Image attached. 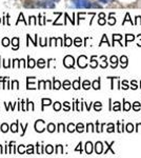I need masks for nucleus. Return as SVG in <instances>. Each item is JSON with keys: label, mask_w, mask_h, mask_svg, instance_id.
Returning <instances> with one entry per match:
<instances>
[{"label": "nucleus", "mask_w": 141, "mask_h": 158, "mask_svg": "<svg viewBox=\"0 0 141 158\" xmlns=\"http://www.w3.org/2000/svg\"><path fill=\"white\" fill-rule=\"evenodd\" d=\"M74 63H75V59L73 56H70V55H67V56H65L63 59V64L64 67H74Z\"/></svg>", "instance_id": "3"}, {"label": "nucleus", "mask_w": 141, "mask_h": 158, "mask_svg": "<svg viewBox=\"0 0 141 158\" xmlns=\"http://www.w3.org/2000/svg\"><path fill=\"white\" fill-rule=\"evenodd\" d=\"M125 39H126V43H128V41H133L135 39V37H134V35H131V34H128L126 35V37H125Z\"/></svg>", "instance_id": "40"}, {"label": "nucleus", "mask_w": 141, "mask_h": 158, "mask_svg": "<svg viewBox=\"0 0 141 158\" xmlns=\"http://www.w3.org/2000/svg\"><path fill=\"white\" fill-rule=\"evenodd\" d=\"M105 22H106L105 18H100V19L98 20V23L100 24V25H103V24H105Z\"/></svg>", "instance_id": "51"}, {"label": "nucleus", "mask_w": 141, "mask_h": 158, "mask_svg": "<svg viewBox=\"0 0 141 158\" xmlns=\"http://www.w3.org/2000/svg\"><path fill=\"white\" fill-rule=\"evenodd\" d=\"M120 62H121V67H122V69H123V67H128V57H126V56H121Z\"/></svg>", "instance_id": "9"}, {"label": "nucleus", "mask_w": 141, "mask_h": 158, "mask_svg": "<svg viewBox=\"0 0 141 158\" xmlns=\"http://www.w3.org/2000/svg\"><path fill=\"white\" fill-rule=\"evenodd\" d=\"M12 44H13V49L14 50H17L19 47V38L18 37H14L12 39Z\"/></svg>", "instance_id": "8"}, {"label": "nucleus", "mask_w": 141, "mask_h": 158, "mask_svg": "<svg viewBox=\"0 0 141 158\" xmlns=\"http://www.w3.org/2000/svg\"><path fill=\"white\" fill-rule=\"evenodd\" d=\"M105 145H108V149H106V150H105V151H104V154H106V153H108V150H111V151H112V153H113V154H115V152L113 151V150H112V149H111V148H112V145H114V142H112L111 145H108V142H105Z\"/></svg>", "instance_id": "34"}, {"label": "nucleus", "mask_w": 141, "mask_h": 158, "mask_svg": "<svg viewBox=\"0 0 141 158\" xmlns=\"http://www.w3.org/2000/svg\"><path fill=\"white\" fill-rule=\"evenodd\" d=\"M74 44H75V45H76V47H80L81 44H82V40H81V38H80V37L75 38Z\"/></svg>", "instance_id": "28"}, {"label": "nucleus", "mask_w": 141, "mask_h": 158, "mask_svg": "<svg viewBox=\"0 0 141 158\" xmlns=\"http://www.w3.org/2000/svg\"><path fill=\"white\" fill-rule=\"evenodd\" d=\"M92 87H94L95 90H99L100 89V80L97 79V80H95L93 83H92Z\"/></svg>", "instance_id": "18"}, {"label": "nucleus", "mask_w": 141, "mask_h": 158, "mask_svg": "<svg viewBox=\"0 0 141 158\" xmlns=\"http://www.w3.org/2000/svg\"><path fill=\"white\" fill-rule=\"evenodd\" d=\"M18 153H19V154H24V153H25V151H24V145H20L18 147Z\"/></svg>", "instance_id": "43"}, {"label": "nucleus", "mask_w": 141, "mask_h": 158, "mask_svg": "<svg viewBox=\"0 0 141 158\" xmlns=\"http://www.w3.org/2000/svg\"><path fill=\"white\" fill-rule=\"evenodd\" d=\"M54 0H41L37 3V7H47V9H54L55 7Z\"/></svg>", "instance_id": "2"}, {"label": "nucleus", "mask_w": 141, "mask_h": 158, "mask_svg": "<svg viewBox=\"0 0 141 158\" xmlns=\"http://www.w3.org/2000/svg\"><path fill=\"white\" fill-rule=\"evenodd\" d=\"M37 65L40 67V69H43V67H45V60H44V59H42V58L38 59V60H37Z\"/></svg>", "instance_id": "16"}, {"label": "nucleus", "mask_w": 141, "mask_h": 158, "mask_svg": "<svg viewBox=\"0 0 141 158\" xmlns=\"http://www.w3.org/2000/svg\"><path fill=\"white\" fill-rule=\"evenodd\" d=\"M53 87H54L55 90H59L61 87V82L59 80L54 79V80H53Z\"/></svg>", "instance_id": "13"}, {"label": "nucleus", "mask_w": 141, "mask_h": 158, "mask_svg": "<svg viewBox=\"0 0 141 158\" xmlns=\"http://www.w3.org/2000/svg\"><path fill=\"white\" fill-rule=\"evenodd\" d=\"M62 87H63V89H65V90H69V89L70 87V82L69 80L63 81V83H62Z\"/></svg>", "instance_id": "29"}, {"label": "nucleus", "mask_w": 141, "mask_h": 158, "mask_svg": "<svg viewBox=\"0 0 141 158\" xmlns=\"http://www.w3.org/2000/svg\"><path fill=\"white\" fill-rule=\"evenodd\" d=\"M140 107H141V104H140V102H138V101L134 102V104H133V109H134L135 111H139V110H140Z\"/></svg>", "instance_id": "30"}, {"label": "nucleus", "mask_w": 141, "mask_h": 158, "mask_svg": "<svg viewBox=\"0 0 141 158\" xmlns=\"http://www.w3.org/2000/svg\"><path fill=\"white\" fill-rule=\"evenodd\" d=\"M132 108V105L130 102H124V104H123V110L124 111H130Z\"/></svg>", "instance_id": "32"}, {"label": "nucleus", "mask_w": 141, "mask_h": 158, "mask_svg": "<svg viewBox=\"0 0 141 158\" xmlns=\"http://www.w3.org/2000/svg\"><path fill=\"white\" fill-rule=\"evenodd\" d=\"M44 125H45L44 120L39 119V120L36 121V122H35V130H36V132H38V133H42V132L45 130Z\"/></svg>", "instance_id": "4"}, {"label": "nucleus", "mask_w": 141, "mask_h": 158, "mask_svg": "<svg viewBox=\"0 0 141 158\" xmlns=\"http://www.w3.org/2000/svg\"><path fill=\"white\" fill-rule=\"evenodd\" d=\"M29 24H37V19L35 16H31L30 17V21H29Z\"/></svg>", "instance_id": "31"}, {"label": "nucleus", "mask_w": 141, "mask_h": 158, "mask_svg": "<svg viewBox=\"0 0 141 158\" xmlns=\"http://www.w3.org/2000/svg\"><path fill=\"white\" fill-rule=\"evenodd\" d=\"M63 107H64V110L65 111H70V102H67V101H65L63 103Z\"/></svg>", "instance_id": "47"}, {"label": "nucleus", "mask_w": 141, "mask_h": 158, "mask_svg": "<svg viewBox=\"0 0 141 158\" xmlns=\"http://www.w3.org/2000/svg\"><path fill=\"white\" fill-rule=\"evenodd\" d=\"M81 145H82V143L81 142H79V145H78V147L76 149H75V151H79L81 153L82 152V149H81Z\"/></svg>", "instance_id": "56"}, {"label": "nucleus", "mask_w": 141, "mask_h": 158, "mask_svg": "<svg viewBox=\"0 0 141 158\" xmlns=\"http://www.w3.org/2000/svg\"><path fill=\"white\" fill-rule=\"evenodd\" d=\"M65 129H64V125L63 123H59L58 125V132H64Z\"/></svg>", "instance_id": "46"}, {"label": "nucleus", "mask_w": 141, "mask_h": 158, "mask_svg": "<svg viewBox=\"0 0 141 158\" xmlns=\"http://www.w3.org/2000/svg\"><path fill=\"white\" fill-rule=\"evenodd\" d=\"M131 85H132V87H133L134 90H136V89H137V87H137V82H136V81H135V80L132 81Z\"/></svg>", "instance_id": "54"}, {"label": "nucleus", "mask_w": 141, "mask_h": 158, "mask_svg": "<svg viewBox=\"0 0 141 158\" xmlns=\"http://www.w3.org/2000/svg\"><path fill=\"white\" fill-rule=\"evenodd\" d=\"M76 131L79 132V133H82V132L84 131V125H82V123H78V125H76Z\"/></svg>", "instance_id": "25"}, {"label": "nucleus", "mask_w": 141, "mask_h": 158, "mask_svg": "<svg viewBox=\"0 0 141 158\" xmlns=\"http://www.w3.org/2000/svg\"><path fill=\"white\" fill-rule=\"evenodd\" d=\"M126 131H128V133L133 132V131H134V125H132V123H128V125H126Z\"/></svg>", "instance_id": "42"}, {"label": "nucleus", "mask_w": 141, "mask_h": 158, "mask_svg": "<svg viewBox=\"0 0 141 158\" xmlns=\"http://www.w3.org/2000/svg\"><path fill=\"white\" fill-rule=\"evenodd\" d=\"M73 87H74L75 90H79L80 89V78L77 79V80L73 81Z\"/></svg>", "instance_id": "17"}, {"label": "nucleus", "mask_w": 141, "mask_h": 158, "mask_svg": "<svg viewBox=\"0 0 141 158\" xmlns=\"http://www.w3.org/2000/svg\"><path fill=\"white\" fill-rule=\"evenodd\" d=\"M27 127H29V123H27V125H24V127H22V125H21V123H20V128L22 129V134H21V135H22V136H23L24 133H25V130H27Z\"/></svg>", "instance_id": "49"}, {"label": "nucleus", "mask_w": 141, "mask_h": 158, "mask_svg": "<svg viewBox=\"0 0 141 158\" xmlns=\"http://www.w3.org/2000/svg\"><path fill=\"white\" fill-rule=\"evenodd\" d=\"M39 40H40V41H39V43H40L41 47H44V45H47V42L44 43V40H43V39H42V38H40Z\"/></svg>", "instance_id": "57"}, {"label": "nucleus", "mask_w": 141, "mask_h": 158, "mask_svg": "<svg viewBox=\"0 0 141 158\" xmlns=\"http://www.w3.org/2000/svg\"><path fill=\"white\" fill-rule=\"evenodd\" d=\"M62 152H63V148H62V145H58L57 148H56V154H62Z\"/></svg>", "instance_id": "36"}, {"label": "nucleus", "mask_w": 141, "mask_h": 158, "mask_svg": "<svg viewBox=\"0 0 141 158\" xmlns=\"http://www.w3.org/2000/svg\"><path fill=\"white\" fill-rule=\"evenodd\" d=\"M67 131L70 132V133H73L74 131H76V125L74 123H70V125H67Z\"/></svg>", "instance_id": "24"}, {"label": "nucleus", "mask_w": 141, "mask_h": 158, "mask_svg": "<svg viewBox=\"0 0 141 158\" xmlns=\"http://www.w3.org/2000/svg\"><path fill=\"white\" fill-rule=\"evenodd\" d=\"M19 21H23L24 23L25 24H29L27 22V21H25V19H24V17H23V14L21 13L20 15H19V18H18V20H17V24H18V22H19Z\"/></svg>", "instance_id": "39"}, {"label": "nucleus", "mask_w": 141, "mask_h": 158, "mask_svg": "<svg viewBox=\"0 0 141 158\" xmlns=\"http://www.w3.org/2000/svg\"><path fill=\"white\" fill-rule=\"evenodd\" d=\"M86 131L87 132H94V125H92V123H88V125H86Z\"/></svg>", "instance_id": "45"}, {"label": "nucleus", "mask_w": 141, "mask_h": 158, "mask_svg": "<svg viewBox=\"0 0 141 158\" xmlns=\"http://www.w3.org/2000/svg\"><path fill=\"white\" fill-rule=\"evenodd\" d=\"M27 154H33V153H34V149H33V145H27Z\"/></svg>", "instance_id": "44"}, {"label": "nucleus", "mask_w": 141, "mask_h": 158, "mask_svg": "<svg viewBox=\"0 0 141 158\" xmlns=\"http://www.w3.org/2000/svg\"><path fill=\"white\" fill-rule=\"evenodd\" d=\"M115 131V125L113 123H108V133H112V132Z\"/></svg>", "instance_id": "38"}, {"label": "nucleus", "mask_w": 141, "mask_h": 158, "mask_svg": "<svg viewBox=\"0 0 141 158\" xmlns=\"http://www.w3.org/2000/svg\"><path fill=\"white\" fill-rule=\"evenodd\" d=\"M45 83H47L45 81L40 80V81H39V87H38V89H41V87H44L43 85H44V84H45ZM44 89H45V87H44Z\"/></svg>", "instance_id": "53"}, {"label": "nucleus", "mask_w": 141, "mask_h": 158, "mask_svg": "<svg viewBox=\"0 0 141 158\" xmlns=\"http://www.w3.org/2000/svg\"><path fill=\"white\" fill-rule=\"evenodd\" d=\"M125 21H131L132 19H130V14H126V17H125V20H123V23H125Z\"/></svg>", "instance_id": "58"}, {"label": "nucleus", "mask_w": 141, "mask_h": 158, "mask_svg": "<svg viewBox=\"0 0 141 158\" xmlns=\"http://www.w3.org/2000/svg\"><path fill=\"white\" fill-rule=\"evenodd\" d=\"M101 60H102V63L100 64V67H102V69L108 67V62H106V57H105V56H101Z\"/></svg>", "instance_id": "21"}, {"label": "nucleus", "mask_w": 141, "mask_h": 158, "mask_svg": "<svg viewBox=\"0 0 141 158\" xmlns=\"http://www.w3.org/2000/svg\"><path fill=\"white\" fill-rule=\"evenodd\" d=\"M0 22H1V18H0Z\"/></svg>", "instance_id": "63"}, {"label": "nucleus", "mask_w": 141, "mask_h": 158, "mask_svg": "<svg viewBox=\"0 0 141 158\" xmlns=\"http://www.w3.org/2000/svg\"><path fill=\"white\" fill-rule=\"evenodd\" d=\"M0 154H2V145H0Z\"/></svg>", "instance_id": "61"}, {"label": "nucleus", "mask_w": 141, "mask_h": 158, "mask_svg": "<svg viewBox=\"0 0 141 158\" xmlns=\"http://www.w3.org/2000/svg\"><path fill=\"white\" fill-rule=\"evenodd\" d=\"M85 152H86V154H92V152H93V145H92V142H86L85 143Z\"/></svg>", "instance_id": "7"}, {"label": "nucleus", "mask_w": 141, "mask_h": 158, "mask_svg": "<svg viewBox=\"0 0 141 158\" xmlns=\"http://www.w3.org/2000/svg\"><path fill=\"white\" fill-rule=\"evenodd\" d=\"M18 125H19V122L17 121L16 123H13V125H11V131L13 132V133H16L18 131Z\"/></svg>", "instance_id": "22"}, {"label": "nucleus", "mask_w": 141, "mask_h": 158, "mask_svg": "<svg viewBox=\"0 0 141 158\" xmlns=\"http://www.w3.org/2000/svg\"><path fill=\"white\" fill-rule=\"evenodd\" d=\"M111 63H112V67L115 69V67H117L118 64V58L116 56H112L111 57Z\"/></svg>", "instance_id": "10"}, {"label": "nucleus", "mask_w": 141, "mask_h": 158, "mask_svg": "<svg viewBox=\"0 0 141 158\" xmlns=\"http://www.w3.org/2000/svg\"><path fill=\"white\" fill-rule=\"evenodd\" d=\"M45 82H47V87H49V89H52V87H52V84H51V82H50V81H45Z\"/></svg>", "instance_id": "59"}, {"label": "nucleus", "mask_w": 141, "mask_h": 158, "mask_svg": "<svg viewBox=\"0 0 141 158\" xmlns=\"http://www.w3.org/2000/svg\"><path fill=\"white\" fill-rule=\"evenodd\" d=\"M121 39H122V36H121V35H119V34H116V35H113V40H114V42L116 40H118V41H120Z\"/></svg>", "instance_id": "37"}, {"label": "nucleus", "mask_w": 141, "mask_h": 158, "mask_svg": "<svg viewBox=\"0 0 141 158\" xmlns=\"http://www.w3.org/2000/svg\"><path fill=\"white\" fill-rule=\"evenodd\" d=\"M95 56H93V57L91 58V61H90V65H91V67H93V69H94V67H96L98 65V61H96L95 60Z\"/></svg>", "instance_id": "19"}, {"label": "nucleus", "mask_w": 141, "mask_h": 158, "mask_svg": "<svg viewBox=\"0 0 141 158\" xmlns=\"http://www.w3.org/2000/svg\"><path fill=\"white\" fill-rule=\"evenodd\" d=\"M60 109H61V103L60 102H58V101L57 102H55L54 103V110L55 111H59Z\"/></svg>", "instance_id": "41"}, {"label": "nucleus", "mask_w": 141, "mask_h": 158, "mask_svg": "<svg viewBox=\"0 0 141 158\" xmlns=\"http://www.w3.org/2000/svg\"><path fill=\"white\" fill-rule=\"evenodd\" d=\"M122 89H124V90H128V82L126 81H122Z\"/></svg>", "instance_id": "52"}, {"label": "nucleus", "mask_w": 141, "mask_h": 158, "mask_svg": "<svg viewBox=\"0 0 141 158\" xmlns=\"http://www.w3.org/2000/svg\"><path fill=\"white\" fill-rule=\"evenodd\" d=\"M116 23V19H114L113 17H110V20H108V24L110 25H113V24Z\"/></svg>", "instance_id": "50"}, {"label": "nucleus", "mask_w": 141, "mask_h": 158, "mask_svg": "<svg viewBox=\"0 0 141 158\" xmlns=\"http://www.w3.org/2000/svg\"><path fill=\"white\" fill-rule=\"evenodd\" d=\"M73 7H76V9H90V7H98L97 4H93L90 1V0H72L70 1Z\"/></svg>", "instance_id": "1"}, {"label": "nucleus", "mask_w": 141, "mask_h": 158, "mask_svg": "<svg viewBox=\"0 0 141 158\" xmlns=\"http://www.w3.org/2000/svg\"><path fill=\"white\" fill-rule=\"evenodd\" d=\"M101 108H102V104H101V102L97 101V102H95V103H94V109H95V111H100Z\"/></svg>", "instance_id": "27"}, {"label": "nucleus", "mask_w": 141, "mask_h": 158, "mask_svg": "<svg viewBox=\"0 0 141 158\" xmlns=\"http://www.w3.org/2000/svg\"><path fill=\"white\" fill-rule=\"evenodd\" d=\"M77 62H78L79 67L84 69V67H87V57L86 56H84V55H81V56H79V58H78Z\"/></svg>", "instance_id": "5"}, {"label": "nucleus", "mask_w": 141, "mask_h": 158, "mask_svg": "<svg viewBox=\"0 0 141 158\" xmlns=\"http://www.w3.org/2000/svg\"><path fill=\"white\" fill-rule=\"evenodd\" d=\"M35 64H36V61L34 60V59H32V58L29 57V59H27V67H31V69H33V67H35Z\"/></svg>", "instance_id": "14"}, {"label": "nucleus", "mask_w": 141, "mask_h": 158, "mask_svg": "<svg viewBox=\"0 0 141 158\" xmlns=\"http://www.w3.org/2000/svg\"><path fill=\"white\" fill-rule=\"evenodd\" d=\"M54 1H59V0H54Z\"/></svg>", "instance_id": "62"}, {"label": "nucleus", "mask_w": 141, "mask_h": 158, "mask_svg": "<svg viewBox=\"0 0 141 158\" xmlns=\"http://www.w3.org/2000/svg\"><path fill=\"white\" fill-rule=\"evenodd\" d=\"M1 44L3 45V47H9L10 45V39L7 37H4L2 40H1Z\"/></svg>", "instance_id": "23"}, {"label": "nucleus", "mask_w": 141, "mask_h": 158, "mask_svg": "<svg viewBox=\"0 0 141 158\" xmlns=\"http://www.w3.org/2000/svg\"><path fill=\"white\" fill-rule=\"evenodd\" d=\"M44 151L47 152V154H52V153L54 152V148H53V145H47V147H45Z\"/></svg>", "instance_id": "20"}, {"label": "nucleus", "mask_w": 141, "mask_h": 158, "mask_svg": "<svg viewBox=\"0 0 141 158\" xmlns=\"http://www.w3.org/2000/svg\"><path fill=\"white\" fill-rule=\"evenodd\" d=\"M0 130L3 132V133H7V132L9 131V125H7V123H3V125H1V128H0Z\"/></svg>", "instance_id": "35"}, {"label": "nucleus", "mask_w": 141, "mask_h": 158, "mask_svg": "<svg viewBox=\"0 0 141 158\" xmlns=\"http://www.w3.org/2000/svg\"><path fill=\"white\" fill-rule=\"evenodd\" d=\"M82 87H83L84 90H88L90 87H91V82L88 80H84L83 81V84H82Z\"/></svg>", "instance_id": "26"}, {"label": "nucleus", "mask_w": 141, "mask_h": 158, "mask_svg": "<svg viewBox=\"0 0 141 158\" xmlns=\"http://www.w3.org/2000/svg\"><path fill=\"white\" fill-rule=\"evenodd\" d=\"M100 2H103V3H108V0H99Z\"/></svg>", "instance_id": "60"}, {"label": "nucleus", "mask_w": 141, "mask_h": 158, "mask_svg": "<svg viewBox=\"0 0 141 158\" xmlns=\"http://www.w3.org/2000/svg\"><path fill=\"white\" fill-rule=\"evenodd\" d=\"M113 110H114V111H120V102H118V101H116V102L114 103Z\"/></svg>", "instance_id": "33"}, {"label": "nucleus", "mask_w": 141, "mask_h": 158, "mask_svg": "<svg viewBox=\"0 0 141 158\" xmlns=\"http://www.w3.org/2000/svg\"><path fill=\"white\" fill-rule=\"evenodd\" d=\"M95 151H96L97 154H101L103 152V145H102V142L100 141L96 142V145H95Z\"/></svg>", "instance_id": "6"}, {"label": "nucleus", "mask_w": 141, "mask_h": 158, "mask_svg": "<svg viewBox=\"0 0 141 158\" xmlns=\"http://www.w3.org/2000/svg\"><path fill=\"white\" fill-rule=\"evenodd\" d=\"M72 44H73V40H72L70 37L65 36V37H64V45H65V47H70Z\"/></svg>", "instance_id": "11"}, {"label": "nucleus", "mask_w": 141, "mask_h": 158, "mask_svg": "<svg viewBox=\"0 0 141 158\" xmlns=\"http://www.w3.org/2000/svg\"><path fill=\"white\" fill-rule=\"evenodd\" d=\"M18 85H19V83L17 80L12 81V89H18Z\"/></svg>", "instance_id": "48"}, {"label": "nucleus", "mask_w": 141, "mask_h": 158, "mask_svg": "<svg viewBox=\"0 0 141 158\" xmlns=\"http://www.w3.org/2000/svg\"><path fill=\"white\" fill-rule=\"evenodd\" d=\"M41 102H42V110H43L44 105H50V104L52 103V100L49 99V98H42Z\"/></svg>", "instance_id": "12"}, {"label": "nucleus", "mask_w": 141, "mask_h": 158, "mask_svg": "<svg viewBox=\"0 0 141 158\" xmlns=\"http://www.w3.org/2000/svg\"><path fill=\"white\" fill-rule=\"evenodd\" d=\"M47 129L50 133H53L54 131H56V125H55L54 123H49L47 127Z\"/></svg>", "instance_id": "15"}, {"label": "nucleus", "mask_w": 141, "mask_h": 158, "mask_svg": "<svg viewBox=\"0 0 141 158\" xmlns=\"http://www.w3.org/2000/svg\"><path fill=\"white\" fill-rule=\"evenodd\" d=\"M43 19H44V18H42V17H41V15H39V24H41V25H42V24L45 23V21H44Z\"/></svg>", "instance_id": "55"}]
</instances>
